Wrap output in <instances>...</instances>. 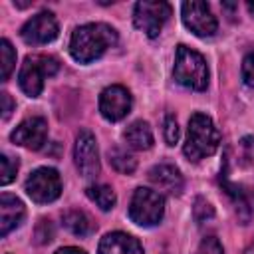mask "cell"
I'll return each instance as SVG.
<instances>
[{"mask_svg":"<svg viewBox=\"0 0 254 254\" xmlns=\"http://www.w3.org/2000/svg\"><path fill=\"white\" fill-rule=\"evenodd\" d=\"M46 137H48V123L44 117H28L10 133V139L16 145L32 151L40 149L46 143Z\"/></svg>","mask_w":254,"mask_h":254,"instance_id":"7c38bea8","label":"cell"},{"mask_svg":"<svg viewBox=\"0 0 254 254\" xmlns=\"http://www.w3.org/2000/svg\"><path fill=\"white\" fill-rule=\"evenodd\" d=\"M109 163L113 165L115 171H119V173H123V175H131V173L135 171V167H137L135 157H131L127 151L117 149V147L109 151Z\"/></svg>","mask_w":254,"mask_h":254,"instance_id":"d6986e66","label":"cell"},{"mask_svg":"<svg viewBox=\"0 0 254 254\" xmlns=\"http://www.w3.org/2000/svg\"><path fill=\"white\" fill-rule=\"evenodd\" d=\"M18 171V161L10 159L8 155H0V185H8L14 181Z\"/></svg>","mask_w":254,"mask_h":254,"instance_id":"44dd1931","label":"cell"},{"mask_svg":"<svg viewBox=\"0 0 254 254\" xmlns=\"http://www.w3.org/2000/svg\"><path fill=\"white\" fill-rule=\"evenodd\" d=\"M20 36L26 44H34V46L48 44L58 36V20L52 12H40L22 26Z\"/></svg>","mask_w":254,"mask_h":254,"instance_id":"30bf717a","label":"cell"},{"mask_svg":"<svg viewBox=\"0 0 254 254\" xmlns=\"http://www.w3.org/2000/svg\"><path fill=\"white\" fill-rule=\"evenodd\" d=\"M85 192H87L89 200H93L101 210H111L117 202V196H115L113 189L107 187V185H91V187H87Z\"/></svg>","mask_w":254,"mask_h":254,"instance_id":"ac0fdd59","label":"cell"},{"mask_svg":"<svg viewBox=\"0 0 254 254\" xmlns=\"http://www.w3.org/2000/svg\"><path fill=\"white\" fill-rule=\"evenodd\" d=\"M242 79L248 87H254V54H248L242 60Z\"/></svg>","mask_w":254,"mask_h":254,"instance_id":"d4e9b609","label":"cell"},{"mask_svg":"<svg viewBox=\"0 0 254 254\" xmlns=\"http://www.w3.org/2000/svg\"><path fill=\"white\" fill-rule=\"evenodd\" d=\"M181 14H183V22L185 26L200 38H208L216 32L218 24L216 18L212 16L210 8L206 2H198V0H190V2H183L181 6Z\"/></svg>","mask_w":254,"mask_h":254,"instance_id":"ba28073f","label":"cell"},{"mask_svg":"<svg viewBox=\"0 0 254 254\" xmlns=\"http://www.w3.org/2000/svg\"><path fill=\"white\" fill-rule=\"evenodd\" d=\"M14 65H16V52H14L12 44L4 38L0 42V69H2L0 77H2V81H8Z\"/></svg>","mask_w":254,"mask_h":254,"instance_id":"ffe728a7","label":"cell"},{"mask_svg":"<svg viewBox=\"0 0 254 254\" xmlns=\"http://www.w3.org/2000/svg\"><path fill=\"white\" fill-rule=\"evenodd\" d=\"M131 109V93L123 85H109L99 95V111L107 121L123 119Z\"/></svg>","mask_w":254,"mask_h":254,"instance_id":"8fae6325","label":"cell"},{"mask_svg":"<svg viewBox=\"0 0 254 254\" xmlns=\"http://www.w3.org/2000/svg\"><path fill=\"white\" fill-rule=\"evenodd\" d=\"M163 133H165V141L167 145H175L179 141V123L173 115H167L165 117V127H163Z\"/></svg>","mask_w":254,"mask_h":254,"instance_id":"7402d4cb","label":"cell"},{"mask_svg":"<svg viewBox=\"0 0 254 254\" xmlns=\"http://www.w3.org/2000/svg\"><path fill=\"white\" fill-rule=\"evenodd\" d=\"M171 16V4L163 0H143L135 4L133 10V22L135 28L145 32L149 38H157L165 26V22Z\"/></svg>","mask_w":254,"mask_h":254,"instance_id":"8992f818","label":"cell"},{"mask_svg":"<svg viewBox=\"0 0 254 254\" xmlns=\"http://www.w3.org/2000/svg\"><path fill=\"white\" fill-rule=\"evenodd\" d=\"M123 137H125L127 145L137 149V151H147L153 147V131H151L147 121H133L125 129Z\"/></svg>","mask_w":254,"mask_h":254,"instance_id":"2e32d148","label":"cell"},{"mask_svg":"<svg viewBox=\"0 0 254 254\" xmlns=\"http://www.w3.org/2000/svg\"><path fill=\"white\" fill-rule=\"evenodd\" d=\"M24 187H26L28 196L34 202H38V204L52 202V200H56L62 194V179H60L58 171L56 169H50V167L36 169L26 179V185Z\"/></svg>","mask_w":254,"mask_h":254,"instance_id":"52a82bcc","label":"cell"},{"mask_svg":"<svg viewBox=\"0 0 254 254\" xmlns=\"http://www.w3.org/2000/svg\"><path fill=\"white\" fill-rule=\"evenodd\" d=\"M220 145V133L212 119L204 113H192L189 119L187 143L183 147L189 161H200L210 157Z\"/></svg>","mask_w":254,"mask_h":254,"instance_id":"7a4b0ae2","label":"cell"},{"mask_svg":"<svg viewBox=\"0 0 254 254\" xmlns=\"http://www.w3.org/2000/svg\"><path fill=\"white\" fill-rule=\"evenodd\" d=\"M99 254H143V246L131 234L109 232L99 242Z\"/></svg>","mask_w":254,"mask_h":254,"instance_id":"9a60e30c","label":"cell"},{"mask_svg":"<svg viewBox=\"0 0 254 254\" xmlns=\"http://www.w3.org/2000/svg\"><path fill=\"white\" fill-rule=\"evenodd\" d=\"M246 8H248V12L254 16V2H252V0H250V2H246Z\"/></svg>","mask_w":254,"mask_h":254,"instance_id":"f1b7e54d","label":"cell"},{"mask_svg":"<svg viewBox=\"0 0 254 254\" xmlns=\"http://www.w3.org/2000/svg\"><path fill=\"white\" fill-rule=\"evenodd\" d=\"M196 254H224V250H222V244L218 242V238L206 236V238L200 240Z\"/></svg>","mask_w":254,"mask_h":254,"instance_id":"603a6c76","label":"cell"},{"mask_svg":"<svg viewBox=\"0 0 254 254\" xmlns=\"http://www.w3.org/2000/svg\"><path fill=\"white\" fill-rule=\"evenodd\" d=\"M24 214H26V208L18 196L8 192L0 194V234L2 236H6L16 226H20L24 220Z\"/></svg>","mask_w":254,"mask_h":254,"instance_id":"5bb4252c","label":"cell"},{"mask_svg":"<svg viewBox=\"0 0 254 254\" xmlns=\"http://www.w3.org/2000/svg\"><path fill=\"white\" fill-rule=\"evenodd\" d=\"M173 73H175L177 83H181L189 89L202 91L208 85V67H206L204 58L198 52H194L183 44L177 48Z\"/></svg>","mask_w":254,"mask_h":254,"instance_id":"3957f363","label":"cell"},{"mask_svg":"<svg viewBox=\"0 0 254 254\" xmlns=\"http://www.w3.org/2000/svg\"><path fill=\"white\" fill-rule=\"evenodd\" d=\"M0 103H2V119H8V117L12 115V111H14V101H12V97L4 91V93H0Z\"/></svg>","mask_w":254,"mask_h":254,"instance_id":"4316f807","label":"cell"},{"mask_svg":"<svg viewBox=\"0 0 254 254\" xmlns=\"http://www.w3.org/2000/svg\"><path fill=\"white\" fill-rule=\"evenodd\" d=\"M240 153L248 165H254V135H248L240 141Z\"/></svg>","mask_w":254,"mask_h":254,"instance_id":"484cf974","label":"cell"},{"mask_svg":"<svg viewBox=\"0 0 254 254\" xmlns=\"http://www.w3.org/2000/svg\"><path fill=\"white\" fill-rule=\"evenodd\" d=\"M165 214V198L161 192L139 187L129 204V218L139 226H155Z\"/></svg>","mask_w":254,"mask_h":254,"instance_id":"5b68a950","label":"cell"},{"mask_svg":"<svg viewBox=\"0 0 254 254\" xmlns=\"http://www.w3.org/2000/svg\"><path fill=\"white\" fill-rule=\"evenodd\" d=\"M60 64L52 56H28L20 67L18 83L30 97H38L44 89V79L58 71Z\"/></svg>","mask_w":254,"mask_h":254,"instance_id":"277c9868","label":"cell"},{"mask_svg":"<svg viewBox=\"0 0 254 254\" xmlns=\"http://www.w3.org/2000/svg\"><path fill=\"white\" fill-rule=\"evenodd\" d=\"M149 181L159 190L169 192V194H181L183 190V175L175 165H169V163L155 165L149 171Z\"/></svg>","mask_w":254,"mask_h":254,"instance_id":"4fadbf2b","label":"cell"},{"mask_svg":"<svg viewBox=\"0 0 254 254\" xmlns=\"http://www.w3.org/2000/svg\"><path fill=\"white\" fill-rule=\"evenodd\" d=\"M117 42V32L107 24H85L73 30L69 38V54L79 64H89L103 56Z\"/></svg>","mask_w":254,"mask_h":254,"instance_id":"6da1fadb","label":"cell"},{"mask_svg":"<svg viewBox=\"0 0 254 254\" xmlns=\"http://www.w3.org/2000/svg\"><path fill=\"white\" fill-rule=\"evenodd\" d=\"M244 254H254V242H252V244L246 248V252H244Z\"/></svg>","mask_w":254,"mask_h":254,"instance_id":"f546056e","label":"cell"},{"mask_svg":"<svg viewBox=\"0 0 254 254\" xmlns=\"http://www.w3.org/2000/svg\"><path fill=\"white\" fill-rule=\"evenodd\" d=\"M73 159L77 171L85 177L91 179L99 173V151H97V141L95 135L87 129L79 131L75 137V147H73Z\"/></svg>","mask_w":254,"mask_h":254,"instance_id":"9c48e42d","label":"cell"},{"mask_svg":"<svg viewBox=\"0 0 254 254\" xmlns=\"http://www.w3.org/2000/svg\"><path fill=\"white\" fill-rule=\"evenodd\" d=\"M56 254H85V250H81V248H73V246H65V248H60Z\"/></svg>","mask_w":254,"mask_h":254,"instance_id":"83f0119b","label":"cell"},{"mask_svg":"<svg viewBox=\"0 0 254 254\" xmlns=\"http://www.w3.org/2000/svg\"><path fill=\"white\" fill-rule=\"evenodd\" d=\"M212 216H214L212 206L204 198H196V202H194V218L198 222H204L206 218H212Z\"/></svg>","mask_w":254,"mask_h":254,"instance_id":"cb8c5ba5","label":"cell"},{"mask_svg":"<svg viewBox=\"0 0 254 254\" xmlns=\"http://www.w3.org/2000/svg\"><path fill=\"white\" fill-rule=\"evenodd\" d=\"M62 220H64V226L69 232H73L75 236H87V234H91L95 230V224L89 218V214L83 212V210H77V208L64 212Z\"/></svg>","mask_w":254,"mask_h":254,"instance_id":"e0dca14e","label":"cell"}]
</instances>
